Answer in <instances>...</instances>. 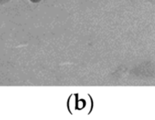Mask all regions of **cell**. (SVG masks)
Returning a JSON list of instances; mask_svg holds the SVG:
<instances>
[{"label": "cell", "mask_w": 155, "mask_h": 120, "mask_svg": "<svg viewBox=\"0 0 155 120\" xmlns=\"http://www.w3.org/2000/svg\"><path fill=\"white\" fill-rule=\"evenodd\" d=\"M10 0H0V5H5L7 3H8Z\"/></svg>", "instance_id": "1"}, {"label": "cell", "mask_w": 155, "mask_h": 120, "mask_svg": "<svg viewBox=\"0 0 155 120\" xmlns=\"http://www.w3.org/2000/svg\"><path fill=\"white\" fill-rule=\"evenodd\" d=\"M29 1L31 3H34V4H38V3H39L41 1V0H29Z\"/></svg>", "instance_id": "2"}]
</instances>
